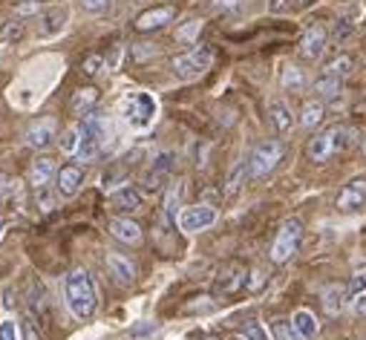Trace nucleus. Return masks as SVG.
<instances>
[{
  "mask_svg": "<svg viewBox=\"0 0 366 340\" xmlns=\"http://www.w3.org/2000/svg\"><path fill=\"white\" fill-rule=\"evenodd\" d=\"M64 297H66V306L69 311L78 317V320H86L96 314V306H99V291H96V280L89 277L86 269H72L64 280Z\"/></svg>",
  "mask_w": 366,
  "mask_h": 340,
  "instance_id": "f257e3e1",
  "label": "nucleus"
},
{
  "mask_svg": "<svg viewBox=\"0 0 366 340\" xmlns=\"http://www.w3.org/2000/svg\"><path fill=\"white\" fill-rule=\"evenodd\" d=\"M355 136H357V130H355V127L332 124V127L320 130L315 139H309V144H306V156H309L312 161L323 164V161H329L332 156H337V153L349 150V147L355 144Z\"/></svg>",
  "mask_w": 366,
  "mask_h": 340,
  "instance_id": "f03ea898",
  "label": "nucleus"
},
{
  "mask_svg": "<svg viewBox=\"0 0 366 340\" xmlns=\"http://www.w3.org/2000/svg\"><path fill=\"white\" fill-rule=\"evenodd\" d=\"M283 156H286V144H283L280 139H265V141H259V144L251 150V156H248V176H251V179L268 176L271 170L283 161Z\"/></svg>",
  "mask_w": 366,
  "mask_h": 340,
  "instance_id": "7ed1b4c3",
  "label": "nucleus"
},
{
  "mask_svg": "<svg viewBox=\"0 0 366 340\" xmlns=\"http://www.w3.org/2000/svg\"><path fill=\"white\" fill-rule=\"evenodd\" d=\"M300 242H303V222H300L297 216H292V219H286V222L280 225L277 236H274V245H271V260L277 263V266L289 263V260L295 257V254H297Z\"/></svg>",
  "mask_w": 366,
  "mask_h": 340,
  "instance_id": "20e7f679",
  "label": "nucleus"
},
{
  "mask_svg": "<svg viewBox=\"0 0 366 340\" xmlns=\"http://www.w3.org/2000/svg\"><path fill=\"white\" fill-rule=\"evenodd\" d=\"M211 64H214V49L211 46H194L191 52L173 58V72L182 81H194V78L205 75L211 69Z\"/></svg>",
  "mask_w": 366,
  "mask_h": 340,
  "instance_id": "39448f33",
  "label": "nucleus"
},
{
  "mask_svg": "<svg viewBox=\"0 0 366 340\" xmlns=\"http://www.w3.org/2000/svg\"><path fill=\"white\" fill-rule=\"evenodd\" d=\"M122 116L130 127H147L156 116V99L150 93H127L122 99Z\"/></svg>",
  "mask_w": 366,
  "mask_h": 340,
  "instance_id": "423d86ee",
  "label": "nucleus"
},
{
  "mask_svg": "<svg viewBox=\"0 0 366 340\" xmlns=\"http://www.w3.org/2000/svg\"><path fill=\"white\" fill-rule=\"evenodd\" d=\"M217 222V208L214 205H191V208H182L179 211V228L185 234H197L205 231Z\"/></svg>",
  "mask_w": 366,
  "mask_h": 340,
  "instance_id": "0eeeda50",
  "label": "nucleus"
},
{
  "mask_svg": "<svg viewBox=\"0 0 366 340\" xmlns=\"http://www.w3.org/2000/svg\"><path fill=\"white\" fill-rule=\"evenodd\" d=\"M326 44H329V32H326L323 24L315 21V24L306 26V32H303V38H300V55H303L306 61H320L323 52H326Z\"/></svg>",
  "mask_w": 366,
  "mask_h": 340,
  "instance_id": "6e6552de",
  "label": "nucleus"
},
{
  "mask_svg": "<svg viewBox=\"0 0 366 340\" xmlns=\"http://www.w3.org/2000/svg\"><path fill=\"white\" fill-rule=\"evenodd\" d=\"M245 283H248L245 266H239V263H228V266L219 269V274H217V280H214V291H217L219 297H231V294H237Z\"/></svg>",
  "mask_w": 366,
  "mask_h": 340,
  "instance_id": "1a4fd4ad",
  "label": "nucleus"
},
{
  "mask_svg": "<svg viewBox=\"0 0 366 340\" xmlns=\"http://www.w3.org/2000/svg\"><path fill=\"white\" fill-rule=\"evenodd\" d=\"M366 205V176H355L349 179L340 194H337V211L340 214H355Z\"/></svg>",
  "mask_w": 366,
  "mask_h": 340,
  "instance_id": "9d476101",
  "label": "nucleus"
},
{
  "mask_svg": "<svg viewBox=\"0 0 366 340\" xmlns=\"http://www.w3.org/2000/svg\"><path fill=\"white\" fill-rule=\"evenodd\" d=\"M104 266H107V271L113 274V280H116L119 286H133V283H136V263L127 257V254L107 251V254H104Z\"/></svg>",
  "mask_w": 366,
  "mask_h": 340,
  "instance_id": "9b49d317",
  "label": "nucleus"
},
{
  "mask_svg": "<svg viewBox=\"0 0 366 340\" xmlns=\"http://www.w3.org/2000/svg\"><path fill=\"white\" fill-rule=\"evenodd\" d=\"M170 167H173V153H159L156 161H153V167L142 176V185H144L147 194H159L162 191V185L170 176Z\"/></svg>",
  "mask_w": 366,
  "mask_h": 340,
  "instance_id": "f8f14e48",
  "label": "nucleus"
},
{
  "mask_svg": "<svg viewBox=\"0 0 366 340\" xmlns=\"http://www.w3.org/2000/svg\"><path fill=\"white\" fill-rule=\"evenodd\" d=\"M173 18H176V6H153V9L142 12L133 21V26H136V32H156V29L173 24Z\"/></svg>",
  "mask_w": 366,
  "mask_h": 340,
  "instance_id": "ddd939ff",
  "label": "nucleus"
},
{
  "mask_svg": "<svg viewBox=\"0 0 366 340\" xmlns=\"http://www.w3.org/2000/svg\"><path fill=\"white\" fill-rule=\"evenodd\" d=\"M107 205H110L113 214H119V216H130V214L142 211V194H139L136 188H119V191L110 194Z\"/></svg>",
  "mask_w": 366,
  "mask_h": 340,
  "instance_id": "4468645a",
  "label": "nucleus"
},
{
  "mask_svg": "<svg viewBox=\"0 0 366 340\" xmlns=\"http://www.w3.org/2000/svg\"><path fill=\"white\" fill-rule=\"evenodd\" d=\"M55 133H58V121L55 119H38V121H32L29 124V130H26V144L29 147H49L52 144V139H55Z\"/></svg>",
  "mask_w": 366,
  "mask_h": 340,
  "instance_id": "2eb2a0df",
  "label": "nucleus"
},
{
  "mask_svg": "<svg viewBox=\"0 0 366 340\" xmlns=\"http://www.w3.org/2000/svg\"><path fill=\"white\" fill-rule=\"evenodd\" d=\"M81 182H84V170L78 164H66V167L58 170V176H55V194L58 196H75Z\"/></svg>",
  "mask_w": 366,
  "mask_h": 340,
  "instance_id": "dca6fc26",
  "label": "nucleus"
},
{
  "mask_svg": "<svg viewBox=\"0 0 366 340\" xmlns=\"http://www.w3.org/2000/svg\"><path fill=\"white\" fill-rule=\"evenodd\" d=\"M107 228H110V234H113L119 242H124V245H139V242H142V228H139V222H133L130 216H113Z\"/></svg>",
  "mask_w": 366,
  "mask_h": 340,
  "instance_id": "f3484780",
  "label": "nucleus"
},
{
  "mask_svg": "<svg viewBox=\"0 0 366 340\" xmlns=\"http://www.w3.org/2000/svg\"><path fill=\"white\" fill-rule=\"evenodd\" d=\"M268 119H271V124H274V130H277V133H289L295 127L292 107L283 99H271L268 101Z\"/></svg>",
  "mask_w": 366,
  "mask_h": 340,
  "instance_id": "a211bd4d",
  "label": "nucleus"
},
{
  "mask_svg": "<svg viewBox=\"0 0 366 340\" xmlns=\"http://www.w3.org/2000/svg\"><path fill=\"white\" fill-rule=\"evenodd\" d=\"M320 300H323V311L329 317H340L343 309L349 306V291L343 286H329V289H323Z\"/></svg>",
  "mask_w": 366,
  "mask_h": 340,
  "instance_id": "6ab92c4d",
  "label": "nucleus"
},
{
  "mask_svg": "<svg viewBox=\"0 0 366 340\" xmlns=\"http://www.w3.org/2000/svg\"><path fill=\"white\" fill-rule=\"evenodd\" d=\"M55 176H58V170H55V161H52V159L41 156V159H35V161H32V170H29V182L35 185V191L46 188V185H49Z\"/></svg>",
  "mask_w": 366,
  "mask_h": 340,
  "instance_id": "aec40b11",
  "label": "nucleus"
},
{
  "mask_svg": "<svg viewBox=\"0 0 366 340\" xmlns=\"http://www.w3.org/2000/svg\"><path fill=\"white\" fill-rule=\"evenodd\" d=\"M24 202V188L15 176L9 174H0V205H6V208H21Z\"/></svg>",
  "mask_w": 366,
  "mask_h": 340,
  "instance_id": "412c9836",
  "label": "nucleus"
},
{
  "mask_svg": "<svg viewBox=\"0 0 366 340\" xmlns=\"http://www.w3.org/2000/svg\"><path fill=\"white\" fill-rule=\"evenodd\" d=\"M96 104H99V90H96V87H81V90L72 93L69 110H72L75 116L84 119L86 113H93V110H96Z\"/></svg>",
  "mask_w": 366,
  "mask_h": 340,
  "instance_id": "4be33fe9",
  "label": "nucleus"
},
{
  "mask_svg": "<svg viewBox=\"0 0 366 340\" xmlns=\"http://www.w3.org/2000/svg\"><path fill=\"white\" fill-rule=\"evenodd\" d=\"M292 326H295V334H297V340H312L315 334H317V317L309 311V309H297L295 314H292Z\"/></svg>",
  "mask_w": 366,
  "mask_h": 340,
  "instance_id": "5701e85b",
  "label": "nucleus"
},
{
  "mask_svg": "<svg viewBox=\"0 0 366 340\" xmlns=\"http://www.w3.org/2000/svg\"><path fill=\"white\" fill-rule=\"evenodd\" d=\"M64 21H66V9H46L44 15H41V24L44 26H38V35L41 38H52V35H58L61 29H64Z\"/></svg>",
  "mask_w": 366,
  "mask_h": 340,
  "instance_id": "b1692460",
  "label": "nucleus"
},
{
  "mask_svg": "<svg viewBox=\"0 0 366 340\" xmlns=\"http://www.w3.org/2000/svg\"><path fill=\"white\" fill-rule=\"evenodd\" d=\"M306 69H300V66H295V64H289L286 69H283V75H280V87L286 90V93H300V90H306Z\"/></svg>",
  "mask_w": 366,
  "mask_h": 340,
  "instance_id": "393cba45",
  "label": "nucleus"
},
{
  "mask_svg": "<svg viewBox=\"0 0 366 340\" xmlns=\"http://www.w3.org/2000/svg\"><path fill=\"white\" fill-rule=\"evenodd\" d=\"M312 90L317 99H337L343 93V81L335 78V75H320L315 84H312Z\"/></svg>",
  "mask_w": 366,
  "mask_h": 340,
  "instance_id": "a878e982",
  "label": "nucleus"
},
{
  "mask_svg": "<svg viewBox=\"0 0 366 340\" xmlns=\"http://www.w3.org/2000/svg\"><path fill=\"white\" fill-rule=\"evenodd\" d=\"M323 116H326L323 99H312V101H306L303 110H300V124H303L306 130H309V127H317V124L323 121Z\"/></svg>",
  "mask_w": 366,
  "mask_h": 340,
  "instance_id": "bb28decb",
  "label": "nucleus"
},
{
  "mask_svg": "<svg viewBox=\"0 0 366 340\" xmlns=\"http://www.w3.org/2000/svg\"><path fill=\"white\" fill-rule=\"evenodd\" d=\"M245 176H248V161H237V164H234V170L228 174V182H225V196H228V199H234V196L239 194V188H242Z\"/></svg>",
  "mask_w": 366,
  "mask_h": 340,
  "instance_id": "cd10ccee",
  "label": "nucleus"
},
{
  "mask_svg": "<svg viewBox=\"0 0 366 340\" xmlns=\"http://www.w3.org/2000/svg\"><path fill=\"white\" fill-rule=\"evenodd\" d=\"M352 69H355V61L349 58V55H337V58H332L326 66H323V75H335V78H349L352 75Z\"/></svg>",
  "mask_w": 366,
  "mask_h": 340,
  "instance_id": "c85d7f7f",
  "label": "nucleus"
},
{
  "mask_svg": "<svg viewBox=\"0 0 366 340\" xmlns=\"http://www.w3.org/2000/svg\"><path fill=\"white\" fill-rule=\"evenodd\" d=\"M46 12V6L41 4V0H21V4L15 6L12 18L15 21H32V18H41Z\"/></svg>",
  "mask_w": 366,
  "mask_h": 340,
  "instance_id": "c756f323",
  "label": "nucleus"
},
{
  "mask_svg": "<svg viewBox=\"0 0 366 340\" xmlns=\"http://www.w3.org/2000/svg\"><path fill=\"white\" fill-rule=\"evenodd\" d=\"M78 147H81V124H72L61 136V150L64 153H78Z\"/></svg>",
  "mask_w": 366,
  "mask_h": 340,
  "instance_id": "7c9ffc66",
  "label": "nucleus"
},
{
  "mask_svg": "<svg viewBox=\"0 0 366 340\" xmlns=\"http://www.w3.org/2000/svg\"><path fill=\"white\" fill-rule=\"evenodd\" d=\"M271 337H274V340H297L292 320H280V317L274 320V323H271Z\"/></svg>",
  "mask_w": 366,
  "mask_h": 340,
  "instance_id": "2f4dec72",
  "label": "nucleus"
},
{
  "mask_svg": "<svg viewBox=\"0 0 366 340\" xmlns=\"http://www.w3.org/2000/svg\"><path fill=\"white\" fill-rule=\"evenodd\" d=\"M199 32H202V21H188L185 26H179V29H176V41H182V44H194V41L199 38Z\"/></svg>",
  "mask_w": 366,
  "mask_h": 340,
  "instance_id": "473e14b6",
  "label": "nucleus"
},
{
  "mask_svg": "<svg viewBox=\"0 0 366 340\" xmlns=\"http://www.w3.org/2000/svg\"><path fill=\"white\" fill-rule=\"evenodd\" d=\"M239 337H245V340H271L259 320H248V323L242 326V334H239Z\"/></svg>",
  "mask_w": 366,
  "mask_h": 340,
  "instance_id": "72a5a7b5",
  "label": "nucleus"
},
{
  "mask_svg": "<svg viewBox=\"0 0 366 340\" xmlns=\"http://www.w3.org/2000/svg\"><path fill=\"white\" fill-rule=\"evenodd\" d=\"M81 6L86 15H104V12H110L113 0H81Z\"/></svg>",
  "mask_w": 366,
  "mask_h": 340,
  "instance_id": "f704fd0d",
  "label": "nucleus"
},
{
  "mask_svg": "<svg viewBox=\"0 0 366 340\" xmlns=\"http://www.w3.org/2000/svg\"><path fill=\"white\" fill-rule=\"evenodd\" d=\"M176 208H179V188H170V194L164 199V225H170L176 219Z\"/></svg>",
  "mask_w": 366,
  "mask_h": 340,
  "instance_id": "c9c22d12",
  "label": "nucleus"
},
{
  "mask_svg": "<svg viewBox=\"0 0 366 340\" xmlns=\"http://www.w3.org/2000/svg\"><path fill=\"white\" fill-rule=\"evenodd\" d=\"M21 329H24V337H26V340H44V334H41V329H38V320H35L32 314H26V317L21 320Z\"/></svg>",
  "mask_w": 366,
  "mask_h": 340,
  "instance_id": "e433bc0d",
  "label": "nucleus"
},
{
  "mask_svg": "<svg viewBox=\"0 0 366 340\" xmlns=\"http://www.w3.org/2000/svg\"><path fill=\"white\" fill-rule=\"evenodd\" d=\"M242 4H245V0H211V6H214L217 12H225V15L239 12V9H242Z\"/></svg>",
  "mask_w": 366,
  "mask_h": 340,
  "instance_id": "4c0bfd02",
  "label": "nucleus"
},
{
  "mask_svg": "<svg viewBox=\"0 0 366 340\" xmlns=\"http://www.w3.org/2000/svg\"><path fill=\"white\" fill-rule=\"evenodd\" d=\"M102 66H104V58H102V55H89V58L81 64V72H84V75H96Z\"/></svg>",
  "mask_w": 366,
  "mask_h": 340,
  "instance_id": "58836bf2",
  "label": "nucleus"
},
{
  "mask_svg": "<svg viewBox=\"0 0 366 340\" xmlns=\"http://www.w3.org/2000/svg\"><path fill=\"white\" fill-rule=\"evenodd\" d=\"M357 294H366V274H363V271L352 277V289H349V303H352V297H357Z\"/></svg>",
  "mask_w": 366,
  "mask_h": 340,
  "instance_id": "ea45409f",
  "label": "nucleus"
},
{
  "mask_svg": "<svg viewBox=\"0 0 366 340\" xmlns=\"http://www.w3.org/2000/svg\"><path fill=\"white\" fill-rule=\"evenodd\" d=\"M265 280H268V274H265L262 269H254L251 277H248V289H251V291H259V289L265 286Z\"/></svg>",
  "mask_w": 366,
  "mask_h": 340,
  "instance_id": "a19ab883",
  "label": "nucleus"
},
{
  "mask_svg": "<svg viewBox=\"0 0 366 340\" xmlns=\"http://www.w3.org/2000/svg\"><path fill=\"white\" fill-rule=\"evenodd\" d=\"M0 340H18V326H15V320H4V323H0Z\"/></svg>",
  "mask_w": 366,
  "mask_h": 340,
  "instance_id": "79ce46f5",
  "label": "nucleus"
},
{
  "mask_svg": "<svg viewBox=\"0 0 366 340\" xmlns=\"http://www.w3.org/2000/svg\"><path fill=\"white\" fill-rule=\"evenodd\" d=\"M4 35H6V41H21L24 38V21H12Z\"/></svg>",
  "mask_w": 366,
  "mask_h": 340,
  "instance_id": "37998d69",
  "label": "nucleus"
},
{
  "mask_svg": "<svg viewBox=\"0 0 366 340\" xmlns=\"http://www.w3.org/2000/svg\"><path fill=\"white\" fill-rule=\"evenodd\" d=\"M352 311L357 314V317H366V294H357V297H352Z\"/></svg>",
  "mask_w": 366,
  "mask_h": 340,
  "instance_id": "c03bdc74",
  "label": "nucleus"
},
{
  "mask_svg": "<svg viewBox=\"0 0 366 340\" xmlns=\"http://www.w3.org/2000/svg\"><path fill=\"white\" fill-rule=\"evenodd\" d=\"M346 35H352V24H346V21H337L335 38H337V41H346Z\"/></svg>",
  "mask_w": 366,
  "mask_h": 340,
  "instance_id": "a18cd8bd",
  "label": "nucleus"
},
{
  "mask_svg": "<svg viewBox=\"0 0 366 340\" xmlns=\"http://www.w3.org/2000/svg\"><path fill=\"white\" fill-rule=\"evenodd\" d=\"M44 191H46V188H41V191H38V202H41V208H44V211H52V202H55V199H52V196H46Z\"/></svg>",
  "mask_w": 366,
  "mask_h": 340,
  "instance_id": "49530a36",
  "label": "nucleus"
},
{
  "mask_svg": "<svg viewBox=\"0 0 366 340\" xmlns=\"http://www.w3.org/2000/svg\"><path fill=\"white\" fill-rule=\"evenodd\" d=\"M268 9H271V12H286V9H289V4H286V0H271Z\"/></svg>",
  "mask_w": 366,
  "mask_h": 340,
  "instance_id": "de8ad7c7",
  "label": "nucleus"
},
{
  "mask_svg": "<svg viewBox=\"0 0 366 340\" xmlns=\"http://www.w3.org/2000/svg\"><path fill=\"white\" fill-rule=\"evenodd\" d=\"M297 4H303V6H309V4H315V0H297Z\"/></svg>",
  "mask_w": 366,
  "mask_h": 340,
  "instance_id": "09e8293b",
  "label": "nucleus"
},
{
  "mask_svg": "<svg viewBox=\"0 0 366 340\" xmlns=\"http://www.w3.org/2000/svg\"><path fill=\"white\" fill-rule=\"evenodd\" d=\"M6 228V219H0V231H4Z\"/></svg>",
  "mask_w": 366,
  "mask_h": 340,
  "instance_id": "8fccbe9b",
  "label": "nucleus"
},
{
  "mask_svg": "<svg viewBox=\"0 0 366 340\" xmlns=\"http://www.w3.org/2000/svg\"><path fill=\"white\" fill-rule=\"evenodd\" d=\"M360 147H363V156H366V139H363V144H360Z\"/></svg>",
  "mask_w": 366,
  "mask_h": 340,
  "instance_id": "3c124183",
  "label": "nucleus"
},
{
  "mask_svg": "<svg viewBox=\"0 0 366 340\" xmlns=\"http://www.w3.org/2000/svg\"><path fill=\"white\" fill-rule=\"evenodd\" d=\"M205 340H217V337H205Z\"/></svg>",
  "mask_w": 366,
  "mask_h": 340,
  "instance_id": "603ef678",
  "label": "nucleus"
},
{
  "mask_svg": "<svg viewBox=\"0 0 366 340\" xmlns=\"http://www.w3.org/2000/svg\"><path fill=\"white\" fill-rule=\"evenodd\" d=\"M237 340H245V337H237Z\"/></svg>",
  "mask_w": 366,
  "mask_h": 340,
  "instance_id": "864d4df0",
  "label": "nucleus"
}]
</instances>
